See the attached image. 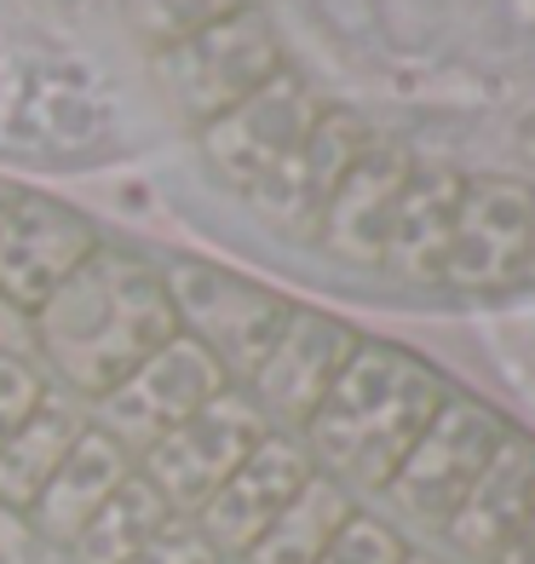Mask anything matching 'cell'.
<instances>
[{"instance_id": "obj_32", "label": "cell", "mask_w": 535, "mask_h": 564, "mask_svg": "<svg viewBox=\"0 0 535 564\" xmlns=\"http://www.w3.org/2000/svg\"><path fill=\"white\" fill-rule=\"evenodd\" d=\"M219 564H231V558H219Z\"/></svg>"}, {"instance_id": "obj_21", "label": "cell", "mask_w": 535, "mask_h": 564, "mask_svg": "<svg viewBox=\"0 0 535 564\" xmlns=\"http://www.w3.org/2000/svg\"><path fill=\"white\" fill-rule=\"evenodd\" d=\"M242 7H253V0H121V18H127V30H133L150 53H162V46L208 30V23L231 18Z\"/></svg>"}, {"instance_id": "obj_11", "label": "cell", "mask_w": 535, "mask_h": 564, "mask_svg": "<svg viewBox=\"0 0 535 564\" xmlns=\"http://www.w3.org/2000/svg\"><path fill=\"white\" fill-rule=\"evenodd\" d=\"M369 144H374V133L363 127V116L323 110L317 127L305 133V144L294 150V156L276 167L260 191H248L253 214H260L271 230L294 237V242H317L323 214H328V202H335L340 178L351 173V162L363 156Z\"/></svg>"}, {"instance_id": "obj_20", "label": "cell", "mask_w": 535, "mask_h": 564, "mask_svg": "<svg viewBox=\"0 0 535 564\" xmlns=\"http://www.w3.org/2000/svg\"><path fill=\"white\" fill-rule=\"evenodd\" d=\"M351 512H357L351 490H340L335 478L312 473V478H305V490L283 507V519H276L260 542L242 553V564H317Z\"/></svg>"}, {"instance_id": "obj_10", "label": "cell", "mask_w": 535, "mask_h": 564, "mask_svg": "<svg viewBox=\"0 0 535 564\" xmlns=\"http://www.w3.org/2000/svg\"><path fill=\"white\" fill-rule=\"evenodd\" d=\"M529 214H535V185L501 173H467L449 260H444V289L455 294L518 289L524 253H529Z\"/></svg>"}, {"instance_id": "obj_19", "label": "cell", "mask_w": 535, "mask_h": 564, "mask_svg": "<svg viewBox=\"0 0 535 564\" xmlns=\"http://www.w3.org/2000/svg\"><path fill=\"white\" fill-rule=\"evenodd\" d=\"M178 519V512L156 496V484L133 473L121 490L92 512V524L69 542L75 564H139V553Z\"/></svg>"}, {"instance_id": "obj_14", "label": "cell", "mask_w": 535, "mask_h": 564, "mask_svg": "<svg viewBox=\"0 0 535 564\" xmlns=\"http://www.w3.org/2000/svg\"><path fill=\"white\" fill-rule=\"evenodd\" d=\"M529 507H535V438L506 426V438L483 460L467 501L444 524V542L472 564H495L506 542L518 535V524L529 519Z\"/></svg>"}, {"instance_id": "obj_4", "label": "cell", "mask_w": 535, "mask_h": 564, "mask_svg": "<svg viewBox=\"0 0 535 564\" xmlns=\"http://www.w3.org/2000/svg\"><path fill=\"white\" fill-rule=\"evenodd\" d=\"M162 276H167L178 335H190L208 351L231 387H248V375L260 369L271 340L283 335L294 300H283L265 282L225 271V265H208V260H173V265H162Z\"/></svg>"}, {"instance_id": "obj_12", "label": "cell", "mask_w": 535, "mask_h": 564, "mask_svg": "<svg viewBox=\"0 0 535 564\" xmlns=\"http://www.w3.org/2000/svg\"><path fill=\"white\" fill-rule=\"evenodd\" d=\"M312 473L317 467H312V455H305V444L294 438V432H265V438L253 444V455L225 478V490L201 507L190 524L201 530V542H208L219 558L242 564V553L283 519V507L305 490Z\"/></svg>"}, {"instance_id": "obj_31", "label": "cell", "mask_w": 535, "mask_h": 564, "mask_svg": "<svg viewBox=\"0 0 535 564\" xmlns=\"http://www.w3.org/2000/svg\"><path fill=\"white\" fill-rule=\"evenodd\" d=\"M403 564H449V558H438V553H421V547H410V553H403Z\"/></svg>"}, {"instance_id": "obj_8", "label": "cell", "mask_w": 535, "mask_h": 564, "mask_svg": "<svg viewBox=\"0 0 535 564\" xmlns=\"http://www.w3.org/2000/svg\"><path fill=\"white\" fill-rule=\"evenodd\" d=\"M328 105L312 93V82L294 69H276L271 82L260 93H248L237 110H225L219 121L201 127V156H208V167L225 178L231 191H260L265 178L283 167L294 150L305 144V133L317 127Z\"/></svg>"}, {"instance_id": "obj_22", "label": "cell", "mask_w": 535, "mask_h": 564, "mask_svg": "<svg viewBox=\"0 0 535 564\" xmlns=\"http://www.w3.org/2000/svg\"><path fill=\"white\" fill-rule=\"evenodd\" d=\"M403 553H410V542L397 535V524H386V519H374V512L357 507L317 564H403Z\"/></svg>"}, {"instance_id": "obj_2", "label": "cell", "mask_w": 535, "mask_h": 564, "mask_svg": "<svg viewBox=\"0 0 535 564\" xmlns=\"http://www.w3.org/2000/svg\"><path fill=\"white\" fill-rule=\"evenodd\" d=\"M444 398L449 380L432 364H421L415 351L363 340L340 369L335 392L305 421L299 444L312 455V467L335 478L340 490L380 496L403 467V455L415 449V438L432 426V415L444 409Z\"/></svg>"}, {"instance_id": "obj_29", "label": "cell", "mask_w": 535, "mask_h": 564, "mask_svg": "<svg viewBox=\"0 0 535 564\" xmlns=\"http://www.w3.org/2000/svg\"><path fill=\"white\" fill-rule=\"evenodd\" d=\"M518 289H535V214H529V253H524V276Z\"/></svg>"}, {"instance_id": "obj_16", "label": "cell", "mask_w": 535, "mask_h": 564, "mask_svg": "<svg viewBox=\"0 0 535 564\" xmlns=\"http://www.w3.org/2000/svg\"><path fill=\"white\" fill-rule=\"evenodd\" d=\"M467 173L449 162H415L403 185L392 225H386V253L380 265L397 271L403 282H444L449 237H455V208H461Z\"/></svg>"}, {"instance_id": "obj_3", "label": "cell", "mask_w": 535, "mask_h": 564, "mask_svg": "<svg viewBox=\"0 0 535 564\" xmlns=\"http://www.w3.org/2000/svg\"><path fill=\"white\" fill-rule=\"evenodd\" d=\"M276 69H288V58L260 7H242L231 18L208 23V30L150 53V75H156L167 110L185 127H196V133L208 121H219L225 110H237L248 93H260Z\"/></svg>"}, {"instance_id": "obj_1", "label": "cell", "mask_w": 535, "mask_h": 564, "mask_svg": "<svg viewBox=\"0 0 535 564\" xmlns=\"http://www.w3.org/2000/svg\"><path fill=\"white\" fill-rule=\"evenodd\" d=\"M178 335L167 276L133 248L98 242L30 317V340L75 398L98 403Z\"/></svg>"}, {"instance_id": "obj_6", "label": "cell", "mask_w": 535, "mask_h": 564, "mask_svg": "<svg viewBox=\"0 0 535 564\" xmlns=\"http://www.w3.org/2000/svg\"><path fill=\"white\" fill-rule=\"evenodd\" d=\"M265 432H271V421L253 409V398L242 387H225L208 409H196L190 421H178L167 438L150 444L139 455V473L156 484V496L178 519H196L225 490V478L253 455V444Z\"/></svg>"}, {"instance_id": "obj_27", "label": "cell", "mask_w": 535, "mask_h": 564, "mask_svg": "<svg viewBox=\"0 0 535 564\" xmlns=\"http://www.w3.org/2000/svg\"><path fill=\"white\" fill-rule=\"evenodd\" d=\"M495 564H535V507H529V519L518 524V535L506 542V553Z\"/></svg>"}, {"instance_id": "obj_17", "label": "cell", "mask_w": 535, "mask_h": 564, "mask_svg": "<svg viewBox=\"0 0 535 564\" xmlns=\"http://www.w3.org/2000/svg\"><path fill=\"white\" fill-rule=\"evenodd\" d=\"M133 473H139V460L127 455L105 426L87 421V432L64 455V467L53 473V484H46L41 501L30 507V530L41 535V542H53V547H69L75 535L92 524V512L105 507Z\"/></svg>"}, {"instance_id": "obj_13", "label": "cell", "mask_w": 535, "mask_h": 564, "mask_svg": "<svg viewBox=\"0 0 535 564\" xmlns=\"http://www.w3.org/2000/svg\"><path fill=\"white\" fill-rule=\"evenodd\" d=\"M105 242L87 214L64 208V202L23 191L12 219L0 225V294H7L23 317H35L53 289Z\"/></svg>"}, {"instance_id": "obj_9", "label": "cell", "mask_w": 535, "mask_h": 564, "mask_svg": "<svg viewBox=\"0 0 535 564\" xmlns=\"http://www.w3.org/2000/svg\"><path fill=\"white\" fill-rule=\"evenodd\" d=\"M363 346L351 323L317 312V305H294L283 335L271 340V351L260 357V369L248 375V398L253 409L271 421V432H305V421L323 409V398L335 392L340 369L351 364V351Z\"/></svg>"}, {"instance_id": "obj_18", "label": "cell", "mask_w": 535, "mask_h": 564, "mask_svg": "<svg viewBox=\"0 0 535 564\" xmlns=\"http://www.w3.org/2000/svg\"><path fill=\"white\" fill-rule=\"evenodd\" d=\"M87 421H92L87 409H75L69 398L46 392L41 409L12 432V444L0 449V507H12L30 519V507L41 501L46 484H53V473L64 467V455L87 432Z\"/></svg>"}, {"instance_id": "obj_30", "label": "cell", "mask_w": 535, "mask_h": 564, "mask_svg": "<svg viewBox=\"0 0 535 564\" xmlns=\"http://www.w3.org/2000/svg\"><path fill=\"white\" fill-rule=\"evenodd\" d=\"M518 150H524V162H535V116L524 121V133H518Z\"/></svg>"}, {"instance_id": "obj_28", "label": "cell", "mask_w": 535, "mask_h": 564, "mask_svg": "<svg viewBox=\"0 0 535 564\" xmlns=\"http://www.w3.org/2000/svg\"><path fill=\"white\" fill-rule=\"evenodd\" d=\"M18 196H23V185H12V178H0V225L12 219V208H18Z\"/></svg>"}, {"instance_id": "obj_15", "label": "cell", "mask_w": 535, "mask_h": 564, "mask_svg": "<svg viewBox=\"0 0 535 564\" xmlns=\"http://www.w3.org/2000/svg\"><path fill=\"white\" fill-rule=\"evenodd\" d=\"M410 167H415L410 150L374 139L363 156L351 162V173L340 178V191L323 214L317 242L328 253H340V260H351V265H380V253H386V225H392L403 185H410Z\"/></svg>"}, {"instance_id": "obj_24", "label": "cell", "mask_w": 535, "mask_h": 564, "mask_svg": "<svg viewBox=\"0 0 535 564\" xmlns=\"http://www.w3.org/2000/svg\"><path fill=\"white\" fill-rule=\"evenodd\" d=\"M139 564H219V553L201 542V530L190 519H173L156 542L139 553Z\"/></svg>"}, {"instance_id": "obj_23", "label": "cell", "mask_w": 535, "mask_h": 564, "mask_svg": "<svg viewBox=\"0 0 535 564\" xmlns=\"http://www.w3.org/2000/svg\"><path fill=\"white\" fill-rule=\"evenodd\" d=\"M46 392H53V387H46V375L35 369V357L0 351V449H7V444H12V432L41 409Z\"/></svg>"}, {"instance_id": "obj_5", "label": "cell", "mask_w": 535, "mask_h": 564, "mask_svg": "<svg viewBox=\"0 0 535 564\" xmlns=\"http://www.w3.org/2000/svg\"><path fill=\"white\" fill-rule=\"evenodd\" d=\"M501 438H506V421L490 403H478L467 392H449L444 409L432 415V426L415 438V449L403 455V467L392 473V484L380 496L392 501L397 519L444 535V524L455 519V507L467 501V490L478 484L483 460L495 455Z\"/></svg>"}, {"instance_id": "obj_25", "label": "cell", "mask_w": 535, "mask_h": 564, "mask_svg": "<svg viewBox=\"0 0 535 564\" xmlns=\"http://www.w3.org/2000/svg\"><path fill=\"white\" fill-rule=\"evenodd\" d=\"M0 351H12V357H30V351H35V340H30V317H23L7 294H0Z\"/></svg>"}, {"instance_id": "obj_26", "label": "cell", "mask_w": 535, "mask_h": 564, "mask_svg": "<svg viewBox=\"0 0 535 564\" xmlns=\"http://www.w3.org/2000/svg\"><path fill=\"white\" fill-rule=\"evenodd\" d=\"M23 535H30V519L12 507H0V558H18L23 553Z\"/></svg>"}, {"instance_id": "obj_7", "label": "cell", "mask_w": 535, "mask_h": 564, "mask_svg": "<svg viewBox=\"0 0 535 564\" xmlns=\"http://www.w3.org/2000/svg\"><path fill=\"white\" fill-rule=\"evenodd\" d=\"M225 387H231V380H225V369L214 357L190 335H173L167 346L150 351L116 392H105L92 403V426H105L110 438L139 460L156 438H167L178 421H190L196 409H208Z\"/></svg>"}]
</instances>
